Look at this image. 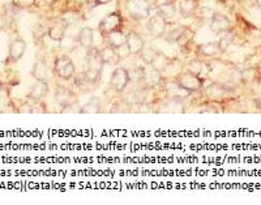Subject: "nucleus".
<instances>
[{"mask_svg": "<svg viewBox=\"0 0 261 205\" xmlns=\"http://www.w3.org/2000/svg\"><path fill=\"white\" fill-rule=\"evenodd\" d=\"M127 11L135 20H144L150 14V3L148 0H128Z\"/></svg>", "mask_w": 261, "mask_h": 205, "instance_id": "obj_1", "label": "nucleus"}, {"mask_svg": "<svg viewBox=\"0 0 261 205\" xmlns=\"http://www.w3.org/2000/svg\"><path fill=\"white\" fill-rule=\"evenodd\" d=\"M75 64L71 60V58H68L67 55L63 57H59L55 60V66H54V72L58 77L63 80H70L72 79L73 75H75Z\"/></svg>", "mask_w": 261, "mask_h": 205, "instance_id": "obj_2", "label": "nucleus"}, {"mask_svg": "<svg viewBox=\"0 0 261 205\" xmlns=\"http://www.w3.org/2000/svg\"><path fill=\"white\" fill-rule=\"evenodd\" d=\"M176 81L191 93L197 92L198 89H201L202 84H204V79L198 77L197 75L189 72V71L180 73L178 79H176Z\"/></svg>", "mask_w": 261, "mask_h": 205, "instance_id": "obj_3", "label": "nucleus"}, {"mask_svg": "<svg viewBox=\"0 0 261 205\" xmlns=\"http://www.w3.org/2000/svg\"><path fill=\"white\" fill-rule=\"evenodd\" d=\"M206 96L210 99H214V101H222V99L230 97V93H231V88L228 85L221 83H213L206 88Z\"/></svg>", "mask_w": 261, "mask_h": 205, "instance_id": "obj_4", "label": "nucleus"}, {"mask_svg": "<svg viewBox=\"0 0 261 205\" xmlns=\"http://www.w3.org/2000/svg\"><path fill=\"white\" fill-rule=\"evenodd\" d=\"M129 83V75L126 68H116L113 72L110 84L116 92H124Z\"/></svg>", "mask_w": 261, "mask_h": 205, "instance_id": "obj_5", "label": "nucleus"}, {"mask_svg": "<svg viewBox=\"0 0 261 205\" xmlns=\"http://www.w3.org/2000/svg\"><path fill=\"white\" fill-rule=\"evenodd\" d=\"M120 25H122V16L119 14H110L101 21L99 30H101V33L106 36L110 32L120 29Z\"/></svg>", "mask_w": 261, "mask_h": 205, "instance_id": "obj_6", "label": "nucleus"}, {"mask_svg": "<svg viewBox=\"0 0 261 205\" xmlns=\"http://www.w3.org/2000/svg\"><path fill=\"white\" fill-rule=\"evenodd\" d=\"M148 30L150 36L154 38H159L162 37L166 32V20L162 16H159L158 14L152 16L148 21Z\"/></svg>", "mask_w": 261, "mask_h": 205, "instance_id": "obj_7", "label": "nucleus"}, {"mask_svg": "<svg viewBox=\"0 0 261 205\" xmlns=\"http://www.w3.org/2000/svg\"><path fill=\"white\" fill-rule=\"evenodd\" d=\"M144 46H145V42H144V40H142V37L140 34L135 33V32H131L129 34H127L126 47L129 54L139 55L141 53V50L144 49Z\"/></svg>", "mask_w": 261, "mask_h": 205, "instance_id": "obj_8", "label": "nucleus"}, {"mask_svg": "<svg viewBox=\"0 0 261 205\" xmlns=\"http://www.w3.org/2000/svg\"><path fill=\"white\" fill-rule=\"evenodd\" d=\"M210 29H212L213 33L215 34H222L230 30V21L226 16L221 14H215L210 19Z\"/></svg>", "mask_w": 261, "mask_h": 205, "instance_id": "obj_9", "label": "nucleus"}, {"mask_svg": "<svg viewBox=\"0 0 261 205\" xmlns=\"http://www.w3.org/2000/svg\"><path fill=\"white\" fill-rule=\"evenodd\" d=\"M55 101L59 103L62 107H68L75 102V96L68 88L63 85H58L57 90H55Z\"/></svg>", "mask_w": 261, "mask_h": 205, "instance_id": "obj_10", "label": "nucleus"}, {"mask_svg": "<svg viewBox=\"0 0 261 205\" xmlns=\"http://www.w3.org/2000/svg\"><path fill=\"white\" fill-rule=\"evenodd\" d=\"M166 92H167V96L170 98L176 99V101L187 98L191 94V92L185 89V88H183L178 81H170V83L166 84Z\"/></svg>", "mask_w": 261, "mask_h": 205, "instance_id": "obj_11", "label": "nucleus"}, {"mask_svg": "<svg viewBox=\"0 0 261 205\" xmlns=\"http://www.w3.org/2000/svg\"><path fill=\"white\" fill-rule=\"evenodd\" d=\"M162 73L157 71L152 64H148L146 67H144V79H142V83L145 84V86H155L161 83V76Z\"/></svg>", "mask_w": 261, "mask_h": 205, "instance_id": "obj_12", "label": "nucleus"}, {"mask_svg": "<svg viewBox=\"0 0 261 205\" xmlns=\"http://www.w3.org/2000/svg\"><path fill=\"white\" fill-rule=\"evenodd\" d=\"M99 55H101V60H102V64H109V66H118L120 62L119 54L116 53V49L109 46L103 47L101 51H99Z\"/></svg>", "mask_w": 261, "mask_h": 205, "instance_id": "obj_13", "label": "nucleus"}, {"mask_svg": "<svg viewBox=\"0 0 261 205\" xmlns=\"http://www.w3.org/2000/svg\"><path fill=\"white\" fill-rule=\"evenodd\" d=\"M222 53H223V50L219 46L218 42H209L205 45H200L198 47V54L205 58H217Z\"/></svg>", "mask_w": 261, "mask_h": 205, "instance_id": "obj_14", "label": "nucleus"}, {"mask_svg": "<svg viewBox=\"0 0 261 205\" xmlns=\"http://www.w3.org/2000/svg\"><path fill=\"white\" fill-rule=\"evenodd\" d=\"M32 75L38 81H49L53 77V71L50 70L49 66H46L43 62H38V63L34 64Z\"/></svg>", "mask_w": 261, "mask_h": 205, "instance_id": "obj_15", "label": "nucleus"}, {"mask_svg": "<svg viewBox=\"0 0 261 205\" xmlns=\"http://www.w3.org/2000/svg\"><path fill=\"white\" fill-rule=\"evenodd\" d=\"M209 68H210V66L208 63H205V62L198 59L191 60L188 66H187V71L195 73V75H197L201 79H204L205 76H209Z\"/></svg>", "mask_w": 261, "mask_h": 205, "instance_id": "obj_16", "label": "nucleus"}, {"mask_svg": "<svg viewBox=\"0 0 261 205\" xmlns=\"http://www.w3.org/2000/svg\"><path fill=\"white\" fill-rule=\"evenodd\" d=\"M106 40H107V45L114 49H119L122 46H126V41H127V36L123 34V32H120V29L114 30V32H110V33L106 34Z\"/></svg>", "mask_w": 261, "mask_h": 205, "instance_id": "obj_17", "label": "nucleus"}, {"mask_svg": "<svg viewBox=\"0 0 261 205\" xmlns=\"http://www.w3.org/2000/svg\"><path fill=\"white\" fill-rule=\"evenodd\" d=\"M27 50V43L24 40H16L11 43L10 46V59L16 62V60L21 59Z\"/></svg>", "mask_w": 261, "mask_h": 205, "instance_id": "obj_18", "label": "nucleus"}, {"mask_svg": "<svg viewBox=\"0 0 261 205\" xmlns=\"http://www.w3.org/2000/svg\"><path fill=\"white\" fill-rule=\"evenodd\" d=\"M86 64L88 67H96V68H101L102 67V60H101V55H99V50L96 47H89L86 50Z\"/></svg>", "mask_w": 261, "mask_h": 205, "instance_id": "obj_19", "label": "nucleus"}, {"mask_svg": "<svg viewBox=\"0 0 261 205\" xmlns=\"http://www.w3.org/2000/svg\"><path fill=\"white\" fill-rule=\"evenodd\" d=\"M49 93V85L47 81H38L34 84L29 90V97L33 99H41Z\"/></svg>", "mask_w": 261, "mask_h": 205, "instance_id": "obj_20", "label": "nucleus"}, {"mask_svg": "<svg viewBox=\"0 0 261 205\" xmlns=\"http://www.w3.org/2000/svg\"><path fill=\"white\" fill-rule=\"evenodd\" d=\"M77 42L80 43V46L84 47V49H89L93 45V29L90 28H83V29L79 32V36H77Z\"/></svg>", "mask_w": 261, "mask_h": 205, "instance_id": "obj_21", "label": "nucleus"}, {"mask_svg": "<svg viewBox=\"0 0 261 205\" xmlns=\"http://www.w3.org/2000/svg\"><path fill=\"white\" fill-rule=\"evenodd\" d=\"M197 8L196 0H180L179 2V12L183 17H189Z\"/></svg>", "mask_w": 261, "mask_h": 205, "instance_id": "obj_22", "label": "nucleus"}, {"mask_svg": "<svg viewBox=\"0 0 261 205\" xmlns=\"http://www.w3.org/2000/svg\"><path fill=\"white\" fill-rule=\"evenodd\" d=\"M170 62H171V59H170L169 57H166L165 54L161 53V51H158V53H157V55H155V58L153 59V62L150 64L154 67L155 70L159 71V72L162 73L163 71L167 68V66L170 64Z\"/></svg>", "mask_w": 261, "mask_h": 205, "instance_id": "obj_23", "label": "nucleus"}, {"mask_svg": "<svg viewBox=\"0 0 261 205\" xmlns=\"http://www.w3.org/2000/svg\"><path fill=\"white\" fill-rule=\"evenodd\" d=\"M101 111V101L98 97H92L89 99V102L85 103L81 109L80 113L81 114H97Z\"/></svg>", "mask_w": 261, "mask_h": 205, "instance_id": "obj_24", "label": "nucleus"}, {"mask_svg": "<svg viewBox=\"0 0 261 205\" xmlns=\"http://www.w3.org/2000/svg\"><path fill=\"white\" fill-rule=\"evenodd\" d=\"M75 85H76V88L80 90V92L86 93L89 92V90H92L96 84H93L92 81H89L88 77L85 76V73H81V75L75 77Z\"/></svg>", "mask_w": 261, "mask_h": 205, "instance_id": "obj_25", "label": "nucleus"}, {"mask_svg": "<svg viewBox=\"0 0 261 205\" xmlns=\"http://www.w3.org/2000/svg\"><path fill=\"white\" fill-rule=\"evenodd\" d=\"M157 53H158V50L155 49V47H153L152 45H145L144 49L141 50V53H140V57H141L144 63L150 64L153 62V59L155 58V55H157Z\"/></svg>", "mask_w": 261, "mask_h": 205, "instance_id": "obj_26", "label": "nucleus"}, {"mask_svg": "<svg viewBox=\"0 0 261 205\" xmlns=\"http://www.w3.org/2000/svg\"><path fill=\"white\" fill-rule=\"evenodd\" d=\"M64 36H66V25H54V27L50 28L49 30V37L53 41H57V42H60L63 40Z\"/></svg>", "mask_w": 261, "mask_h": 205, "instance_id": "obj_27", "label": "nucleus"}, {"mask_svg": "<svg viewBox=\"0 0 261 205\" xmlns=\"http://www.w3.org/2000/svg\"><path fill=\"white\" fill-rule=\"evenodd\" d=\"M175 4L174 3H169V4H165V6H161L158 7V15L159 16H162L166 21L172 19V17L175 16Z\"/></svg>", "mask_w": 261, "mask_h": 205, "instance_id": "obj_28", "label": "nucleus"}, {"mask_svg": "<svg viewBox=\"0 0 261 205\" xmlns=\"http://www.w3.org/2000/svg\"><path fill=\"white\" fill-rule=\"evenodd\" d=\"M185 32H187V28L185 27H176L167 34L166 37V40L169 41V42H178L185 36Z\"/></svg>", "mask_w": 261, "mask_h": 205, "instance_id": "obj_29", "label": "nucleus"}, {"mask_svg": "<svg viewBox=\"0 0 261 205\" xmlns=\"http://www.w3.org/2000/svg\"><path fill=\"white\" fill-rule=\"evenodd\" d=\"M101 75H102L101 68H96V67H88V70L85 71V76L93 84L98 83L99 80H101Z\"/></svg>", "mask_w": 261, "mask_h": 205, "instance_id": "obj_30", "label": "nucleus"}, {"mask_svg": "<svg viewBox=\"0 0 261 205\" xmlns=\"http://www.w3.org/2000/svg\"><path fill=\"white\" fill-rule=\"evenodd\" d=\"M232 40H234V38H232V34L230 33L228 30H227V32H225V33H222V38L218 43H219V46L222 47V50H223V51H226L228 47L231 46Z\"/></svg>", "mask_w": 261, "mask_h": 205, "instance_id": "obj_31", "label": "nucleus"}, {"mask_svg": "<svg viewBox=\"0 0 261 205\" xmlns=\"http://www.w3.org/2000/svg\"><path fill=\"white\" fill-rule=\"evenodd\" d=\"M60 43H62V47H63L64 50H68V51H72V50L79 45L77 37L75 38V37L72 36H68V40H66V37H64L63 40L60 41Z\"/></svg>", "mask_w": 261, "mask_h": 205, "instance_id": "obj_32", "label": "nucleus"}, {"mask_svg": "<svg viewBox=\"0 0 261 205\" xmlns=\"http://www.w3.org/2000/svg\"><path fill=\"white\" fill-rule=\"evenodd\" d=\"M129 75V80H132V81H142V79H144V67H137V68H135L133 71H131V72H128Z\"/></svg>", "mask_w": 261, "mask_h": 205, "instance_id": "obj_33", "label": "nucleus"}, {"mask_svg": "<svg viewBox=\"0 0 261 205\" xmlns=\"http://www.w3.org/2000/svg\"><path fill=\"white\" fill-rule=\"evenodd\" d=\"M155 3H157L158 7H161V6H165V4L174 3V0H155Z\"/></svg>", "mask_w": 261, "mask_h": 205, "instance_id": "obj_34", "label": "nucleus"}, {"mask_svg": "<svg viewBox=\"0 0 261 205\" xmlns=\"http://www.w3.org/2000/svg\"><path fill=\"white\" fill-rule=\"evenodd\" d=\"M110 2H111V0H97V3L98 4H107L110 3Z\"/></svg>", "mask_w": 261, "mask_h": 205, "instance_id": "obj_35", "label": "nucleus"}, {"mask_svg": "<svg viewBox=\"0 0 261 205\" xmlns=\"http://www.w3.org/2000/svg\"><path fill=\"white\" fill-rule=\"evenodd\" d=\"M0 90H2V83H0Z\"/></svg>", "mask_w": 261, "mask_h": 205, "instance_id": "obj_36", "label": "nucleus"}]
</instances>
